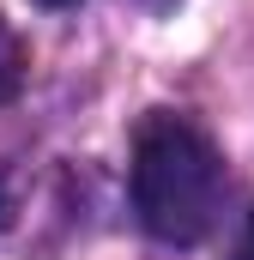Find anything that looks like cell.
Returning <instances> with one entry per match:
<instances>
[{
    "instance_id": "obj_3",
    "label": "cell",
    "mask_w": 254,
    "mask_h": 260,
    "mask_svg": "<svg viewBox=\"0 0 254 260\" xmlns=\"http://www.w3.org/2000/svg\"><path fill=\"white\" fill-rule=\"evenodd\" d=\"M236 260H254V212H248V230H242V248H236Z\"/></svg>"
},
{
    "instance_id": "obj_2",
    "label": "cell",
    "mask_w": 254,
    "mask_h": 260,
    "mask_svg": "<svg viewBox=\"0 0 254 260\" xmlns=\"http://www.w3.org/2000/svg\"><path fill=\"white\" fill-rule=\"evenodd\" d=\"M18 85H24V43H18V30L0 18V103L18 97Z\"/></svg>"
},
{
    "instance_id": "obj_4",
    "label": "cell",
    "mask_w": 254,
    "mask_h": 260,
    "mask_svg": "<svg viewBox=\"0 0 254 260\" xmlns=\"http://www.w3.org/2000/svg\"><path fill=\"white\" fill-rule=\"evenodd\" d=\"M12 218V194H6V182H0V224Z\"/></svg>"
},
{
    "instance_id": "obj_5",
    "label": "cell",
    "mask_w": 254,
    "mask_h": 260,
    "mask_svg": "<svg viewBox=\"0 0 254 260\" xmlns=\"http://www.w3.org/2000/svg\"><path fill=\"white\" fill-rule=\"evenodd\" d=\"M37 6H73V0H37Z\"/></svg>"
},
{
    "instance_id": "obj_1",
    "label": "cell",
    "mask_w": 254,
    "mask_h": 260,
    "mask_svg": "<svg viewBox=\"0 0 254 260\" xmlns=\"http://www.w3.org/2000/svg\"><path fill=\"white\" fill-rule=\"evenodd\" d=\"M224 200V157L188 115H145L133 133V212L139 224L170 242V248H194Z\"/></svg>"
}]
</instances>
